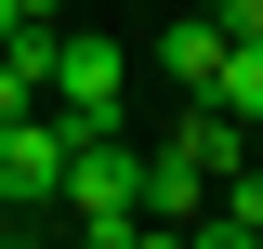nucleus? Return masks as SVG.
Instances as JSON below:
<instances>
[{
    "instance_id": "nucleus-1",
    "label": "nucleus",
    "mask_w": 263,
    "mask_h": 249,
    "mask_svg": "<svg viewBox=\"0 0 263 249\" xmlns=\"http://www.w3.org/2000/svg\"><path fill=\"white\" fill-rule=\"evenodd\" d=\"M53 210H79L92 249H145L158 236V223H145V157H132L119 131H66V197Z\"/></svg>"
},
{
    "instance_id": "nucleus-2",
    "label": "nucleus",
    "mask_w": 263,
    "mask_h": 249,
    "mask_svg": "<svg viewBox=\"0 0 263 249\" xmlns=\"http://www.w3.org/2000/svg\"><path fill=\"white\" fill-rule=\"evenodd\" d=\"M119 92H132V53L92 27H66L53 39V79H40V105H53L66 131H119Z\"/></svg>"
},
{
    "instance_id": "nucleus-3",
    "label": "nucleus",
    "mask_w": 263,
    "mask_h": 249,
    "mask_svg": "<svg viewBox=\"0 0 263 249\" xmlns=\"http://www.w3.org/2000/svg\"><path fill=\"white\" fill-rule=\"evenodd\" d=\"M66 197V118L27 105V118H0V210H53Z\"/></svg>"
},
{
    "instance_id": "nucleus-4",
    "label": "nucleus",
    "mask_w": 263,
    "mask_h": 249,
    "mask_svg": "<svg viewBox=\"0 0 263 249\" xmlns=\"http://www.w3.org/2000/svg\"><path fill=\"white\" fill-rule=\"evenodd\" d=\"M197 210H211V171H197L184 144H158L145 157V223H158V236H197Z\"/></svg>"
},
{
    "instance_id": "nucleus-5",
    "label": "nucleus",
    "mask_w": 263,
    "mask_h": 249,
    "mask_svg": "<svg viewBox=\"0 0 263 249\" xmlns=\"http://www.w3.org/2000/svg\"><path fill=\"white\" fill-rule=\"evenodd\" d=\"M158 66H171V92H211V66H224V27H211V13H171V27H158Z\"/></svg>"
},
{
    "instance_id": "nucleus-6",
    "label": "nucleus",
    "mask_w": 263,
    "mask_h": 249,
    "mask_svg": "<svg viewBox=\"0 0 263 249\" xmlns=\"http://www.w3.org/2000/svg\"><path fill=\"white\" fill-rule=\"evenodd\" d=\"M211 105L263 131V39H224V66H211Z\"/></svg>"
},
{
    "instance_id": "nucleus-7",
    "label": "nucleus",
    "mask_w": 263,
    "mask_h": 249,
    "mask_svg": "<svg viewBox=\"0 0 263 249\" xmlns=\"http://www.w3.org/2000/svg\"><path fill=\"white\" fill-rule=\"evenodd\" d=\"M197 13H211L224 39H263V0H197Z\"/></svg>"
},
{
    "instance_id": "nucleus-8",
    "label": "nucleus",
    "mask_w": 263,
    "mask_h": 249,
    "mask_svg": "<svg viewBox=\"0 0 263 249\" xmlns=\"http://www.w3.org/2000/svg\"><path fill=\"white\" fill-rule=\"evenodd\" d=\"M27 105H40V79H27L13 53H0V118H27Z\"/></svg>"
},
{
    "instance_id": "nucleus-9",
    "label": "nucleus",
    "mask_w": 263,
    "mask_h": 249,
    "mask_svg": "<svg viewBox=\"0 0 263 249\" xmlns=\"http://www.w3.org/2000/svg\"><path fill=\"white\" fill-rule=\"evenodd\" d=\"M27 27H40V13H27V0H0V39H27Z\"/></svg>"
},
{
    "instance_id": "nucleus-10",
    "label": "nucleus",
    "mask_w": 263,
    "mask_h": 249,
    "mask_svg": "<svg viewBox=\"0 0 263 249\" xmlns=\"http://www.w3.org/2000/svg\"><path fill=\"white\" fill-rule=\"evenodd\" d=\"M250 157H263V144H250Z\"/></svg>"
}]
</instances>
